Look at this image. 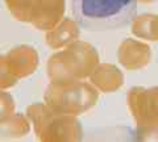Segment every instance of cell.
I'll return each instance as SVG.
<instances>
[{
	"label": "cell",
	"instance_id": "6da1fadb",
	"mask_svg": "<svg viewBox=\"0 0 158 142\" xmlns=\"http://www.w3.org/2000/svg\"><path fill=\"white\" fill-rule=\"evenodd\" d=\"M71 6L79 26L91 32L124 28L137 11L136 0H73Z\"/></svg>",
	"mask_w": 158,
	"mask_h": 142
}]
</instances>
